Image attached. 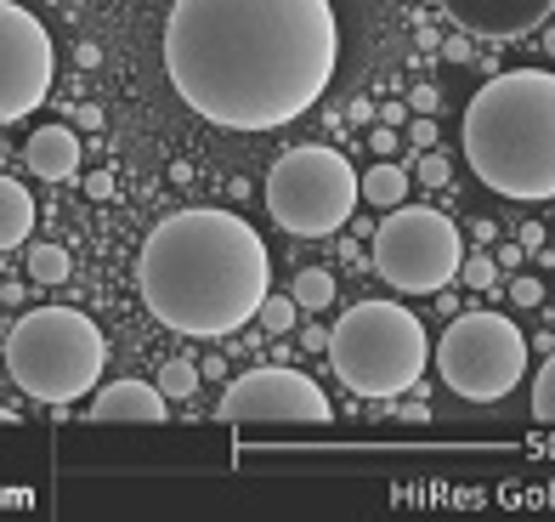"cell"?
Returning <instances> with one entry per match:
<instances>
[{"label": "cell", "mask_w": 555, "mask_h": 522, "mask_svg": "<svg viewBox=\"0 0 555 522\" xmlns=\"http://www.w3.org/2000/svg\"><path fill=\"white\" fill-rule=\"evenodd\" d=\"M414 170H420V182H425V188H448V177H453V165H448L442 154H420Z\"/></svg>", "instance_id": "cell-22"}, {"label": "cell", "mask_w": 555, "mask_h": 522, "mask_svg": "<svg viewBox=\"0 0 555 522\" xmlns=\"http://www.w3.org/2000/svg\"><path fill=\"white\" fill-rule=\"evenodd\" d=\"M0 426H17V415H12V409H0Z\"/></svg>", "instance_id": "cell-32"}, {"label": "cell", "mask_w": 555, "mask_h": 522, "mask_svg": "<svg viewBox=\"0 0 555 522\" xmlns=\"http://www.w3.org/2000/svg\"><path fill=\"white\" fill-rule=\"evenodd\" d=\"M289 295H295V307H300V313H323V307L335 302V272L300 267V272H295V284H289Z\"/></svg>", "instance_id": "cell-16"}, {"label": "cell", "mask_w": 555, "mask_h": 522, "mask_svg": "<svg viewBox=\"0 0 555 522\" xmlns=\"http://www.w3.org/2000/svg\"><path fill=\"white\" fill-rule=\"evenodd\" d=\"M414 142H420V148H437V126H431V114H420V119H414Z\"/></svg>", "instance_id": "cell-26"}, {"label": "cell", "mask_w": 555, "mask_h": 522, "mask_svg": "<svg viewBox=\"0 0 555 522\" xmlns=\"http://www.w3.org/2000/svg\"><path fill=\"white\" fill-rule=\"evenodd\" d=\"M521 244H533V251H544V228H539V221H527V228H521Z\"/></svg>", "instance_id": "cell-29"}, {"label": "cell", "mask_w": 555, "mask_h": 522, "mask_svg": "<svg viewBox=\"0 0 555 522\" xmlns=\"http://www.w3.org/2000/svg\"><path fill=\"white\" fill-rule=\"evenodd\" d=\"M358 170H351L346 154L323 142L289 148L278 154V165L267 170V211L284 233L295 239H330L340 233L351 211H358Z\"/></svg>", "instance_id": "cell-6"}, {"label": "cell", "mask_w": 555, "mask_h": 522, "mask_svg": "<svg viewBox=\"0 0 555 522\" xmlns=\"http://www.w3.org/2000/svg\"><path fill=\"white\" fill-rule=\"evenodd\" d=\"M465 165L476 182L539 205L555 199V74L550 68H511L470 97L465 109Z\"/></svg>", "instance_id": "cell-3"}, {"label": "cell", "mask_w": 555, "mask_h": 522, "mask_svg": "<svg viewBox=\"0 0 555 522\" xmlns=\"http://www.w3.org/2000/svg\"><path fill=\"white\" fill-rule=\"evenodd\" d=\"M103 420V426H114V420H137V426H165L170 420V397L154 386V381H114L91 397V426Z\"/></svg>", "instance_id": "cell-12"}, {"label": "cell", "mask_w": 555, "mask_h": 522, "mask_svg": "<svg viewBox=\"0 0 555 522\" xmlns=\"http://www.w3.org/2000/svg\"><path fill=\"white\" fill-rule=\"evenodd\" d=\"M35 233V199L23 182L0 177V251H12V244H23Z\"/></svg>", "instance_id": "cell-14"}, {"label": "cell", "mask_w": 555, "mask_h": 522, "mask_svg": "<svg viewBox=\"0 0 555 522\" xmlns=\"http://www.w3.org/2000/svg\"><path fill=\"white\" fill-rule=\"evenodd\" d=\"M460 221L431 205H397L374 233V272L402 295H442L460 279Z\"/></svg>", "instance_id": "cell-8"}, {"label": "cell", "mask_w": 555, "mask_h": 522, "mask_svg": "<svg viewBox=\"0 0 555 522\" xmlns=\"http://www.w3.org/2000/svg\"><path fill=\"white\" fill-rule=\"evenodd\" d=\"M460 279H465L470 290H493V284H499V262H493V256H465V262H460Z\"/></svg>", "instance_id": "cell-21"}, {"label": "cell", "mask_w": 555, "mask_h": 522, "mask_svg": "<svg viewBox=\"0 0 555 522\" xmlns=\"http://www.w3.org/2000/svg\"><path fill=\"white\" fill-rule=\"evenodd\" d=\"M68 272H74V262H68L63 244H29V279H35V284L57 290Z\"/></svg>", "instance_id": "cell-17"}, {"label": "cell", "mask_w": 555, "mask_h": 522, "mask_svg": "<svg viewBox=\"0 0 555 522\" xmlns=\"http://www.w3.org/2000/svg\"><path fill=\"white\" fill-rule=\"evenodd\" d=\"M369 148H374V154H397V131H391V126L369 131Z\"/></svg>", "instance_id": "cell-25"}, {"label": "cell", "mask_w": 555, "mask_h": 522, "mask_svg": "<svg viewBox=\"0 0 555 522\" xmlns=\"http://www.w3.org/2000/svg\"><path fill=\"white\" fill-rule=\"evenodd\" d=\"M340 23L330 0H176L165 74L221 131L295 126L335 80Z\"/></svg>", "instance_id": "cell-1"}, {"label": "cell", "mask_w": 555, "mask_h": 522, "mask_svg": "<svg viewBox=\"0 0 555 522\" xmlns=\"http://www.w3.org/2000/svg\"><path fill=\"white\" fill-rule=\"evenodd\" d=\"M23 160H29L35 177L68 182V177H80V137H74L68 126H40L29 137V148H23Z\"/></svg>", "instance_id": "cell-13"}, {"label": "cell", "mask_w": 555, "mask_h": 522, "mask_svg": "<svg viewBox=\"0 0 555 522\" xmlns=\"http://www.w3.org/2000/svg\"><path fill=\"white\" fill-rule=\"evenodd\" d=\"M330 364L358 397H402L431 364V341L402 302H358L330 330Z\"/></svg>", "instance_id": "cell-5"}, {"label": "cell", "mask_w": 555, "mask_h": 522, "mask_svg": "<svg viewBox=\"0 0 555 522\" xmlns=\"http://www.w3.org/2000/svg\"><path fill=\"white\" fill-rule=\"evenodd\" d=\"M86 193H91V199H114V177H108V170H91V177H86Z\"/></svg>", "instance_id": "cell-24"}, {"label": "cell", "mask_w": 555, "mask_h": 522, "mask_svg": "<svg viewBox=\"0 0 555 522\" xmlns=\"http://www.w3.org/2000/svg\"><path fill=\"white\" fill-rule=\"evenodd\" d=\"M57 46L52 29L17 0H0V126L29 119L52 97Z\"/></svg>", "instance_id": "cell-9"}, {"label": "cell", "mask_w": 555, "mask_h": 522, "mask_svg": "<svg viewBox=\"0 0 555 522\" xmlns=\"http://www.w3.org/2000/svg\"><path fill=\"white\" fill-rule=\"evenodd\" d=\"M442 58H448V63H470V46H465V40H448Z\"/></svg>", "instance_id": "cell-27"}, {"label": "cell", "mask_w": 555, "mask_h": 522, "mask_svg": "<svg viewBox=\"0 0 555 522\" xmlns=\"http://www.w3.org/2000/svg\"><path fill=\"white\" fill-rule=\"evenodd\" d=\"M300 346H307V353H323V346H330V335H323V330H307V335H300Z\"/></svg>", "instance_id": "cell-30"}, {"label": "cell", "mask_w": 555, "mask_h": 522, "mask_svg": "<svg viewBox=\"0 0 555 522\" xmlns=\"http://www.w3.org/2000/svg\"><path fill=\"white\" fill-rule=\"evenodd\" d=\"M414 109H420V114H431V109H437V91H431V86H420V91H414Z\"/></svg>", "instance_id": "cell-28"}, {"label": "cell", "mask_w": 555, "mask_h": 522, "mask_svg": "<svg viewBox=\"0 0 555 522\" xmlns=\"http://www.w3.org/2000/svg\"><path fill=\"white\" fill-rule=\"evenodd\" d=\"M272 256L238 211H170L137 256V295L154 324L221 341L261 313Z\"/></svg>", "instance_id": "cell-2"}, {"label": "cell", "mask_w": 555, "mask_h": 522, "mask_svg": "<svg viewBox=\"0 0 555 522\" xmlns=\"http://www.w3.org/2000/svg\"><path fill=\"white\" fill-rule=\"evenodd\" d=\"M330 397L312 375L300 369H284V364H261L238 375L233 386L221 392L216 404V420L221 426H249V420H278V426H330Z\"/></svg>", "instance_id": "cell-10"}, {"label": "cell", "mask_w": 555, "mask_h": 522, "mask_svg": "<svg viewBox=\"0 0 555 522\" xmlns=\"http://www.w3.org/2000/svg\"><path fill=\"white\" fill-rule=\"evenodd\" d=\"M437 375L470 404H499L527 375V335L504 313H460L437 341Z\"/></svg>", "instance_id": "cell-7"}, {"label": "cell", "mask_w": 555, "mask_h": 522, "mask_svg": "<svg viewBox=\"0 0 555 522\" xmlns=\"http://www.w3.org/2000/svg\"><path fill=\"white\" fill-rule=\"evenodd\" d=\"M533 420H544V426H555V353L544 358L539 381H533Z\"/></svg>", "instance_id": "cell-20"}, {"label": "cell", "mask_w": 555, "mask_h": 522, "mask_svg": "<svg viewBox=\"0 0 555 522\" xmlns=\"http://www.w3.org/2000/svg\"><path fill=\"white\" fill-rule=\"evenodd\" d=\"M511 302L516 307H539L544 302V284L533 279V272H516V279H511Z\"/></svg>", "instance_id": "cell-23"}, {"label": "cell", "mask_w": 555, "mask_h": 522, "mask_svg": "<svg viewBox=\"0 0 555 522\" xmlns=\"http://www.w3.org/2000/svg\"><path fill=\"white\" fill-rule=\"evenodd\" d=\"M544 52L555 58V23H550V29H544Z\"/></svg>", "instance_id": "cell-31"}, {"label": "cell", "mask_w": 555, "mask_h": 522, "mask_svg": "<svg viewBox=\"0 0 555 522\" xmlns=\"http://www.w3.org/2000/svg\"><path fill=\"white\" fill-rule=\"evenodd\" d=\"M198 375H205V369H198L193 358H170V364L159 369L154 386H159L165 397H193V392H198Z\"/></svg>", "instance_id": "cell-18"}, {"label": "cell", "mask_w": 555, "mask_h": 522, "mask_svg": "<svg viewBox=\"0 0 555 522\" xmlns=\"http://www.w3.org/2000/svg\"><path fill=\"white\" fill-rule=\"evenodd\" d=\"M108 364V341L80 307H29L7 330V375L35 404H80L96 392Z\"/></svg>", "instance_id": "cell-4"}, {"label": "cell", "mask_w": 555, "mask_h": 522, "mask_svg": "<svg viewBox=\"0 0 555 522\" xmlns=\"http://www.w3.org/2000/svg\"><path fill=\"white\" fill-rule=\"evenodd\" d=\"M358 193L369 199L374 211H397L402 193H409V170L402 165H374L369 177H358Z\"/></svg>", "instance_id": "cell-15"}, {"label": "cell", "mask_w": 555, "mask_h": 522, "mask_svg": "<svg viewBox=\"0 0 555 522\" xmlns=\"http://www.w3.org/2000/svg\"><path fill=\"white\" fill-rule=\"evenodd\" d=\"M442 12L476 40H521L544 29L555 0H442Z\"/></svg>", "instance_id": "cell-11"}, {"label": "cell", "mask_w": 555, "mask_h": 522, "mask_svg": "<svg viewBox=\"0 0 555 522\" xmlns=\"http://www.w3.org/2000/svg\"><path fill=\"white\" fill-rule=\"evenodd\" d=\"M295 313H300V307H295V295H267L256 318L267 324V335H289V330H295Z\"/></svg>", "instance_id": "cell-19"}]
</instances>
